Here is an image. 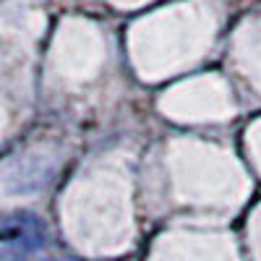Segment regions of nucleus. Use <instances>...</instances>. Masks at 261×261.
Listing matches in <instances>:
<instances>
[{"label": "nucleus", "instance_id": "1", "mask_svg": "<svg viewBox=\"0 0 261 261\" xmlns=\"http://www.w3.org/2000/svg\"><path fill=\"white\" fill-rule=\"evenodd\" d=\"M3 243L8 248H37L45 243V225L32 212H13L3 220Z\"/></svg>", "mask_w": 261, "mask_h": 261}]
</instances>
